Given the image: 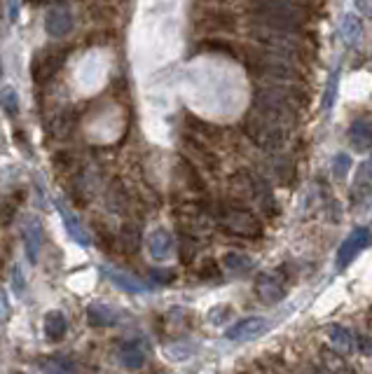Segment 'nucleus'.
Here are the masks:
<instances>
[{
    "mask_svg": "<svg viewBox=\"0 0 372 374\" xmlns=\"http://www.w3.org/2000/svg\"><path fill=\"white\" fill-rule=\"evenodd\" d=\"M309 94L300 82H260L251 94L253 113L283 131L295 129Z\"/></svg>",
    "mask_w": 372,
    "mask_h": 374,
    "instance_id": "nucleus-1",
    "label": "nucleus"
},
{
    "mask_svg": "<svg viewBox=\"0 0 372 374\" xmlns=\"http://www.w3.org/2000/svg\"><path fill=\"white\" fill-rule=\"evenodd\" d=\"M246 10L260 26L307 33L314 17L321 12V5L318 0H246Z\"/></svg>",
    "mask_w": 372,
    "mask_h": 374,
    "instance_id": "nucleus-2",
    "label": "nucleus"
},
{
    "mask_svg": "<svg viewBox=\"0 0 372 374\" xmlns=\"http://www.w3.org/2000/svg\"><path fill=\"white\" fill-rule=\"evenodd\" d=\"M251 38L255 45L269 49V52L279 54L297 66H309L316 61V45L309 40L307 33H293V31H279V28H269L253 24Z\"/></svg>",
    "mask_w": 372,
    "mask_h": 374,
    "instance_id": "nucleus-3",
    "label": "nucleus"
},
{
    "mask_svg": "<svg viewBox=\"0 0 372 374\" xmlns=\"http://www.w3.org/2000/svg\"><path fill=\"white\" fill-rule=\"evenodd\" d=\"M242 61L248 75L260 80V82H302V73L297 70V63L269 52L260 45L244 47Z\"/></svg>",
    "mask_w": 372,
    "mask_h": 374,
    "instance_id": "nucleus-4",
    "label": "nucleus"
},
{
    "mask_svg": "<svg viewBox=\"0 0 372 374\" xmlns=\"http://www.w3.org/2000/svg\"><path fill=\"white\" fill-rule=\"evenodd\" d=\"M216 218L230 234H237V237L244 239L262 237V223L255 216V211L246 204V199L235 197V199L221 201L216 208Z\"/></svg>",
    "mask_w": 372,
    "mask_h": 374,
    "instance_id": "nucleus-5",
    "label": "nucleus"
},
{
    "mask_svg": "<svg viewBox=\"0 0 372 374\" xmlns=\"http://www.w3.org/2000/svg\"><path fill=\"white\" fill-rule=\"evenodd\" d=\"M242 131L255 148L267 152V155H281L283 145H286V134H288V131H283L279 127H274V124H269L267 120H262L253 110L244 117Z\"/></svg>",
    "mask_w": 372,
    "mask_h": 374,
    "instance_id": "nucleus-6",
    "label": "nucleus"
},
{
    "mask_svg": "<svg viewBox=\"0 0 372 374\" xmlns=\"http://www.w3.org/2000/svg\"><path fill=\"white\" fill-rule=\"evenodd\" d=\"M235 180H237V185L242 187L246 199L253 201L255 206L260 208L262 216H267V218L279 216V204H276L272 182H267L260 173L248 171V168H239L235 173Z\"/></svg>",
    "mask_w": 372,
    "mask_h": 374,
    "instance_id": "nucleus-7",
    "label": "nucleus"
},
{
    "mask_svg": "<svg viewBox=\"0 0 372 374\" xmlns=\"http://www.w3.org/2000/svg\"><path fill=\"white\" fill-rule=\"evenodd\" d=\"M239 14L228 10V7H221V5H211L206 10L199 12V17H197V28L204 33H237L239 31Z\"/></svg>",
    "mask_w": 372,
    "mask_h": 374,
    "instance_id": "nucleus-8",
    "label": "nucleus"
},
{
    "mask_svg": "<svg viewBox=\"0 0 372 374\" xmlns=\"http://www.w3.org/2000/svg\"><path fill=\"white\" fill-rule=\"evenodd\" d=\"M68 49H42L33 56L31 63V75L35 85H47L49 80L56 77V73L61 70V66L66 63Z\"/></svg>",
    "mask_w": 372,
    "mask_h": 374,
    "instance_id": "nucleus-9",
    "label": "nucleus"
},
{
    "mask_svg": "<svg viewBox=\"0 0 372 374\" xmlns=\"http://www.w3.org/2000/svg\"><path fill=\"white\" fill-rule=\"evenodd\" d=\"M185 148L190 152V157H192V161L197 166H204L209 168V171H221V157H218V152L211 148V143L206 141H199L197 136L187 134L185 136Z\"/></svg>",
    "mask_w": 372,
    "mask_h": 374,
    "instance_id": "nucleus-10",
    "label": "nucleus"
},
{
    "mask_svg": "<svg viewBox=\"0 0 372 374\" xmlns=\"http://www.w3.org/2000/svg\"><path fill=\"white\" fill-rule=\"evenodd\" d=\"M197 52L202 54H221V56H230L235 61H242V47L235 45L230 38H223V35H206L197 42Z\"/></svg>",
    "mask_w": 372,
    "mask_h": 374,
    "instance_id": "nucleus-11",
    "label": "nucleus"
},
{
    "mask_svg": "<svg viewBox=\"0 0 372 374\" xmlns=\"http://www.w3.org/2000/svg\"><path fill=\"white\" fill-rule=\"evenodd\" d=\"M73 26H75V21H73V14L68 7H52L45 14V31L52 38H66L73 31Z\"/></svg>",
    "mask_w": 372,
    "mask_h": 374,
    "instance_id": "nucleus-12",
    "label": "nucleus"
},
{
    "mask_svg": "<svg viewBox=\"0 0 372 374\" xmlns=\"http://www.w3.org/2000/svg\"><path fill=\"white\" fill-rule=\"evenodd\" d=\"M185 127H187V134L197 136L199 141H206V143H218L223 138V129L216 127V124H211L206 120H199V117L194 115H185Z\"/></svg>",
    "mask_w": 372,
    "mask_h": 374,
    "instance_id": "nucleus-13",
    "label": "nucleus"
},
{
    "mask_svg": "<svg viewBox=\"0 0 372 374\" xmlns=\"http://www.w3.org/2000/svg\"><path fill=\"white\" fill-rule=\"evenodd\" d=\"M349 143L354 145V150L366 152L372 148V120L368 117H359L349 127Z\"/></svg>",
    "mask_w": 372,
    "mask_h": 374,
    "instance_id": "nucleus-14",
    "label": "nucleus"
},
{
    "mask_svg": "<svg viewBox=\"0 0 372 374\" xmlns=\"http://www.w3.org/2000/svg\"><path fill=\"white\" fill-rule=\"evenodd\" d=\"M24 246H26V255L28 260L38 262V253H40V246H42V225L38 218H28L26 225H24Z\"/></svg>",
    "mask_w": 372,
    "mask_h": 374,
    "instance_id": "nucleus-15",
    "label": "nucleus"
},
{
    "mask_svg": "<svg viewBox=\"0 0 372 374\" xmlns=\"http://www.w3.org/2000/svg\"><path fill=\"white\" fill-rule=\"evenodd\" d=\"M255 290H258V297L265 304H276L279 299H283V295H286V288H283L272 274H260Z\"/></svg>",
    "mask_w": 372,
    "mask_h": 374,
    "instance_id": "nucleus-16",
    "label": "nucleus"
},
{
    "mask_svg": "<svg viewBox=\"0 0 372 374\" xmlns=\"http://www.w3.org/2000/svg\"><path fill=\"white\" fill-rule=\"evenodd\" d=\"M178 171H180V175H183L185 185L192 189V192H199V194L206 192V182H204L202 173H199V166H197L192 159H187V157L180 159Z\"/></svg>",
    "mask_w": 372,
    "mask_h": 374,
    "instance_id": "nucleus-17",
    "label": "nucleus"
},
{
    "mask_svg": "<svg viewBox=\"0 0 372 374\" xmlns=\"http://www.w3.org/2000/svg\"><path fill=\"white\" fill-rule=\"evenodd\" d=\"M340 33H342V40H345V45L349 49H356V47L361 45V40H363V24H361V19L356 17V14H347V17L342 19Z\"/></svg>",
    "mask_w": 372,
    "mask_h": 374,
    "instance_id": "nucleus-18",
    "label": "nucleus"
},
{
    "mask_svg": "<svg viewBox=\"0 0 372 374\" xmlns=\"http://www.w3.org/2000/svg\"><path fill=\"white\" fill-rule=\"evenodd\" d=\"M59 213H61V218H63V225H66V230H68L70 239H73V241H78L80 246H89V244H92L89 232H87L85 227L80 225V220H78L75 216H73L70 211L63 206V204H59Z\"/></svg>",
    "mask_w": 372,
    "mask_h": 374,
    "instance_id": "nucleus-19",
    "label": "nucleus"
},
{
    "mask_svg": "<svg viewBox=\"0 0 372 374\" xmlns=\"http://www.w3.org/2000/svg\"><path fill=\"white\" fill-rule=\"evenodd\" d=\"M118 244L122 246L124 253H129V255L138 253V248H141V230H138L136 225H131V223L122 225L120 237H118Z\"/></svg>",
    "mask_w": 372,
    "mask_h": 374,
    "instance_id": "nucleus-20",
    "label": "nucleus"
},
{
    "mask_svg": "<svg viewBox=\"0 0 372 374\" xmlns=\"http://www.w3.org/2000/svg\"><path fill=\"white\" fill-rule=\"evenodd\" d=\"M66 328H68V323H66V316L61 311H47L45 313V335H47V339L59 342L61 337L66 335Z\"/></svg>",
    "mask_w": 372,
    "mask_h": 374,
    "instance_id": "nucleus-21",
    "label": "nucleus"
},
{
    "mask_svg": "<svg viewBox=\"0 0 372 374\" xmlns=\"http://www.w3.org/2000/svg\"><path fill=\"white\" fill-rule=\"evenodd\" d=\"M370 241V232H366V230H359V232H354L352 234V239L347 241L345 246H342V251H340V262L345 265L347 260H352L356 253L361 251L363 246H366Z\"/></svg>",
    "mask_w": 372,
    "mask_h": 374,
    "instance_id": "nucleus-22",
    "label": "nucleus"
},
{
    "mask_svg": "<svg viewBox=\"0 0 372 374\" xmlns=\"http://www.w3.org/2000/svg\"><path fill=\"white\" fill-rule=\"evenodd\" d=\"M87 318H89L92 325H113L118 316H115V311L108 304L94 302L89 304V309H87Z\"/></svg>",
    "mask_w": 372,
    "mask_h": 374,
    "instance_id": "nucleus-23",
    "label": "nucleus"
},
{
    "mask_svg": "<svg viewBox=\"0 0 372 374\" xmlns=\"http://www.w3.org/2000/svg\"><path fill=\"white\" fill-rule=\"evenodd\" d=\"M150 253L155 260H166L171 253V239L169 234H166L164 230H157L155 234L150 237Z\"/></svg>",
    "mask_w": 372,
    "mask_h": 374,
    "instance_id": "nucleus-24",
    "label": "nucleus"
},
{
    "mask_svg": "<svg viewBox=\"0 0 372 374\" xmlns=\"http://www.w3.org/2000/svg\"><path fill=\"white\" fill-rule=\"evenodd\" d=\"M260 330H265V320H262V318H248L244 323H239L237 328H232L228 332V337H230V339H242V337L260 332Z\"/></svg>",
    "mask_w": 372,
    "mask_h": 374,
    "instance_id": "nucleus-25",
    "label": "nucleus"
},
{
    "mask_svg": "<svg viewBox=\"0 0 372 374\" xmlns=\"http://www.w3.org/2000/svg\"><path fill=\"white\" fill-rule=\"evenodd\" d=\"M104 274L111 278V281L118 285V288H124V290H129V292H136V290H143V285L136 281V278H131L127 274H122V271H115V269H106L104 267Z\"/></svg>",
    "mask_w": 372,
    "mask_h": 374,
    "instance_id": "nucleus-26",
    "label": "nucleus"
},
{
    "mask_svg": "<svg viewBox=\"0 0 372 374\" xmlns=\"http://www.w3.org/2000/svg\"><path fill=\"white\" fill-rule=\"evenodd\" d=\"M0 108L10 117L19 113V96H17V92H14V87L5 85L3 89H0Z\"/></svg>",
    "mask_w": 372,
    "mask_h": 374,
    "instance_id": "nucleus-27",
    "label": "nucleus"
},
{
    "mask_svg": "<svg viewBox=\"0 0 372 374\" xmlns=\"http://www.w3.org/2000/svg\"><path fill=\"white\" fill-rule=\"evenodd\" d=\"M122 365H124V368H129V370H136V368H141V365H143V354L136 349L134 342H129V344H124V347H122Z\"/></svg>",
    "mask_w": 372,
    "mask_h": 374,
    "instance_id": "nucleus-28",
    "label": "nucleus"
},
{
    "mask_svg": "<svg viewBox=\"0 0 372 374\" xmlns=\"http://www.w3.org/2000/svg\"><path fill=\"white\" fill-rule=\"evenodd\" d=\"M73 124H75V117H73L70 110H66L63 115L56 117V122H54V136L56 138H66L73 131Z\"/></svg>",
    "mask_w": 372,
    "mask_h": 374,
    "instance_id": "nucleus-29",
    "label": "nucleus"
},
{
    "mask_svg": "<svg viewBox=\"0 0 372 374\" xmlns=\"http://www.w3.org/2000/svg\"><path fill=\"white\" fill-rule=\"evenodd\" d=\"M274 178L279 180V182H283V185H290V182H293V178H295L293 164H290V161H279V164L274 166Z\"/></svg>",
    "mask_w": 372,
    "mask_h": 374,
    "instance_id": "nucleus-30",
    "label": "nucleus"
},
{
    "mask_svg": "<svg viewBox=\"0 0 372 374\" xmlns=\"http://www.w3.org/2000/svg\"><path fill=\"white\" fill-rule=\"evenodd\" d=\"M321 356H323V363L330 368L335 374H337L342 368H345V358H342L340 354H335V351H330V349H321Z\"/></svg>",
    "mask_w": 372,
    "mask_h": 374,
    "instance_id": "nucleus-31",
    "label": "nucleus"
},
{
    "mask_svg": "<svg viewBox=\"0 0 372 374\" xmlns=\"http://www.w3.org/2000/svg\"><path fill=\"white\" fill-rule=\"evenodd\" d=\"M225 265H228L232 271H242V269H248V265H251V260L244 258V255L228 253V255H225Z\"/></svg>",
    "mask_w": 372,
    "mask_h": 374,
    "instance_id": "nucleus-32",
    "label": "nucleus"
},
{
    "mask_svg": "<svg viewBox=\"0 0 372 374\" xmlns=\"http://www.w3.org/2000/svg\"><path fill=\"white\" fill-rule=\"evenodd\" d=\"M52 161H54V168H56V171H68V168L73 166V152H68V150L56 152Z\"/></svg>",
    "mask_w": 372,
    "mask_h": 374,
    "instance_id": "nucleus-33",
    "label": "nucleus"
},
{
    "mask_svg": "<svg viewBox=\"0 0 372 374\" xmlns=\"http://www.w3.org/2000/svg\"><path fill=\"white\" fill-rule=\"evenodd\" d=\"M199 278L204 281H211V278H221V269H218V262L213 260H206L199 269Z\"/></svg>",
    "mask_w": 372,
    "mask_h": 374,
    "instance_id": "nucleus-34",
    "label": "nucleus"
},
{
    "mask_svg": "<svg viewBox=\"0 0 372 374\" xmlns=\"http://www.w3.org/2000/svg\"><path fill=\"white\" fill-rule=\"evenodd\" d=\"M349 166H352V159H349V155H337L335 157V164H333V171L337 178H345Z\"/></svg>",
    "mask_w": 372,
    "mask_h": 374,
    "instance_id": "nucleus-35",
    "label": "nucleus"
},
{
    "mask_svg": "<svg viewBox=\"0 0 372 374\" xmlns=\"http://www.w3.org/2000/svg\"><path fill=\"white\" fill-rule=\"evenodd\" d=\"M45 370L47 374H70V365L66 361H54V363H49Z\"/></svg>",
    "mask_w": 372,
    "mask_h": 374,
    "instance_id": "nucleus-36",
    "label": "nucleus"
},
{
    "mask_svg": "<svg viewBox=\"0 0 372 374\" xmlns=\"http://www.w3.org/2000/svg\"><path fill=\"white\" fill-rule=\"evenodd\" d=\"M354 5L361 14H366L368 19H372V0H354Z\"/></svg>",
    "mask_w": 372,
    "mask_h": 374,
    "instance_id": "nucleus-37",
    "label": "nucleus"
},
{
    "mask_svg": "<svg viewBox=\"0 0 372 374\" xmlns=\"http://www.w3.org/2000/svg\"><path fill=\"white\" fill-rule=\"evenodd\" d=\"M19 3L21 0H7V17H10V21L19 19Z\"/></svg>",
    "mask_w": 372,
    "mask_h": 374,
    "instance_id": "nucleus-38",
    "label": "nucleus"
},
{
    "mask_svg": "<svg viewBox=\"0 0 372 374\" xmlns=\"http://www.w3.org/2000/svg\"><path fill=\"white\" fill-rule=\"evenodd\" d=\"M12 281H14V290L17 292H24V278H21V269L19 267H14V271H12Z\"/></svg>",
    "mask_w": 372,
    "mask_h": 374,
    "instance_id": "nucleus-39",
    "label": "nucleus"
},
{
    "mask_svg": "<svg viewBox=\"0 0 372 374\" xmlns=\"http://www.w3.org/2000/svg\"><path fill=\"white\" fill-rule=\"evenodd\" d=\"M361 175H363V178H368V180L372 182V155L368 157L366 164H363V168H361Z\"/></svg>",
    "mask_w": 372,
    "mask_h": 374,
    "instance_id": "nucleus-40",
    "label": "nucleus"
},
{
    "mask_svg": "<svg viewBox=\"0 0 372 374\" xmlns=\"http://www.w3.org/2000/svg\"><path fill=\"white\" fill-rule=\"evenodd\" d=\"M5 313H7V304H5L3 292H0V316H5Z\"/></svg>",
    "mask_w": 372,
    "mask_h": 374,
    "instance_id": "nucleus-41",
    "label": "nucleus"
},
{
    "mask_svg": "<svg viewBox=\"0 0 372 374\" xmlns=\"http://www.w3.org/2000/svg\"><path fill=\"white\" fill-rule=\"evenodd\" d=\"M300 374H321V372H318V368H314V365H307Z\"/></svg>",
    "mask_w": 372,
    "mask_h": 374,
    "instance_id": "nucleus-42",
    "label": "nucleus"
},
{
    "mask_svg": "<svg viewBox=\"0 0 372 374\" xmlns=\"http://www.w3.org/2000/svg\"><path fill=\"white\" fill-rule=\"evenodd\" d=\"M337 374H356V370H352V368H349V365H345V368H342Z\"/></svg>",
    "mask_w": 372,
    "mask_h": 374,
    "instance_id": "nucleus-43",
    "label": "nucleus"
},
{
    "mask_svg": "<svg viewBox=\"0 0 372 374\" xmlns=\"http://www.w3.org/2000/svg\"><path fill=\"white\" fill-rule=\"evenodd\" d=\"M204 3H211V5H225V3H230V0H204Z\"/></svg>",
    "mask_w": 372,
    "mask_h": 374,
    "instance_id": "nucleus-44",
    "label": "nucleus"
},
{
    "mask_svg": "<svg viewBox=\"0 0 372 374\" xmlns=\"http://www.w3.org/2000/svg\"><path fill=\"white\" fill-rule=\"evenodd\" d=\"M35 3H49V0H35Z\"/></svg>",
    "mask_w": 372,
    "mask_h": 374,
    "instance_id": "nucleus-45",
    "label": "nucleus"
},
{
    "mask_svg": "<svg viewBox=\"0 0 372 374\" xmlns=\"http://www.w3.org/2000/svg\"><path fill=\"white\" fill-rule=\"evenodd\" d=\"M0 75H3V63H0Z\"/></svg>",
    "mask_w": 372,
    "mask_h": 374,
    "instance_id": "nucleus-46",
    "label": "nucleus"
}]
</instances>
